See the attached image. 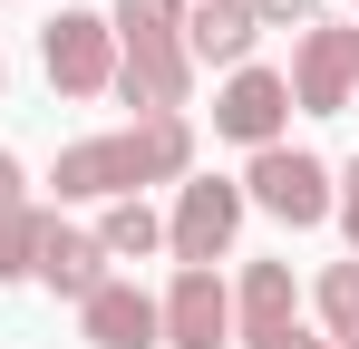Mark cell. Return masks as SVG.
<instances>
[{"label":"cell","mask_w":359,"mask_h":349,"mask_svg":"<svg viewBox=\"0 0 359 349\" xmlns=\"http://www.w3.org/2000/svg\"><path fill=\"white\" fill-rule=\"evenodd\" d=\"M330 214H340V233H350V262H359V156H350V174H340V194H330Z\"/></svg>","instance_id":"17"},{"label":"cell","mask_w":359,"mask_h":349,"mask_svg":"<svg viewBox=\"0 0 359 349\" xmlns=\"http://www.w3.org/2000/svg\"><path fill=\"white\" fill-rule=\"evenodd\" d=\"M320 320H330V349H359V262L320 272Z\"/></svg>","instance_id":"14"},{"label":"cell","mask_w":359,"mask_h":349,"mask_svg":"<svg viewBox=\"0 0 359 349\" xmlns=\"http://www.w3.org/2000/svg\"><path fill=\"white\" fill-rule=\"evenodd\" d=\"M282 116H292V78H272V68H233L224 78V97H214V126L233 136V146H282Z\"/></svg>","instance_id":"6"},{"label":"cell","mask_w":359,"mask_h":349,"mask_svg":"<svg viewBox=\"0 0 359 349\" xmlns=\"http://www.w3.org/2000/svg\"><path fill=\"white\" fill-rule=\"evenodd\" d=\"M350 78H359V29H350Z\"/></svg>","instance_id":"20"},{"label":"cell","mask_w":359,"mask_h":349,"mask_svg":"<svg viewBox=\"0 0 359 349\" xmlns=\"http://www.w3.org/2000/svg\"><path fill=\"white\" fill-rule=\"evenodd\" d=\"M243 233V184H224V174H204V184H184L175 194V224H165V242H175L184 272H214V252H233Z\"/></svg>","instance_id":"5"},{"label":"cell","mask_w":359,"mask_h":349,"mask_svg":"<svg viewBox=\"0 0 359 349\" xmlns=\"http://www.w3.org/2000/svg\"><path fill=\"white\" fill-rule=\"evenodd\" d=\"M194 165V126L184 116H146V126H117V136H88L59 156V184L68 204H126L136 184H165V174Z\"/></svg>","instance_id":"1"},{"label":"cell","mask_w":359,"mask_h":349,"mask_svg":"<svg viewBox=\"0 0 359 349\" xmlns=\"http://www.w3.org/2000/svg\"><path fill=\"white\" fill-rule=\"evenodd\" d=\"M39 68H49L59 97H107V88H117V29H107L97 10H59V20L39 29Z\"/></svg>","instance_id":"3"},{"label":"cell","mask_w":359,"mask_h":349,"mask_svg":"<svg viewBox=\"0 0 359 349\" xmlns=\"http://www.w3.org/2000/svg\"><path fill=\"white\" fill-rule=\"evenodd\" d=\"M39 282L59 291V301H88V291L107 282V252H97V233H68L59 214H49V233H39Z\"/></svg>","instance_id":"12"},{"label":"cell","mask_w":359,"mask_h":349,"mask_svg":"<svg viewBox=\"0 0 359 349\" xmlns=\"http://www.w3.org/2000/svg\"><path fill=\"white\" fill-rule=\"evenodd\" d=\"M252 39H262L252 0H194L184 10V58H204V68H243Z\"/></svg>","instance_id":"10"},{"label":"cell","mask_w":359,"mask_h":349,"mask_svg":"<svg viewBox=\"0 0 359 349\" xmlns=\"http://www.w3.org/2000/svg\"><path fill=\"white\" fill-rule=\"evenodd\" d=\"M39 233H49V214H39V204L0 214V282H29V272H39Z\"/></svg>","instance_id":"15"},{"label":"cell","mask_w":359,"mask_h":349,"mask_svg":"<svg viewBox=\"0 0 359 349\" xmlns=\"http://www.w3.org/2000/svg\"><path fill=\"white\" fill-rule=\"evenodd\" d=\"M233 320H243V340H252V349L292 340V330H301V291H292V272H282V262H252V272H243Z\"/></svg>","instance_id":"11"},{"label":"cell","mask_w":359,"mask_h":349,"mask_svg":"<svg viewBox=\"0 0 359 349\" xmlns=\"http://www.w3.org/2000/svg\"><path fill=\"white\" fill-rule=\"evenodd\" d=\"M78 330L97 349H165V320H156V301L136 282H97L88 301H78Z\"/></svg>","instance_id":"9"},{"label":"cell","mask_w":359,"mask_h":349,"mask_svg":"<svg viewBox=\"0 0 359 349\" xmlns=\"http://www.w3.org/2000/svg\"><path fill=\"white\" fill-rule=\"evenodd\" d=\"M252 20H262V29H311L320 0H252Z\"/></svg>","instance_id":"16"},{"label":"cell","mask_w":359,"mask_h":349,"mask_svg":"<svg viewBox=\"0 0 359 349\" xmlns=\"http://www.w3.org/2000/svg\"><path fill=\"white\" fill-rule=\"evenodd\" d=\"M156 242H165V224H156L136 194H126V204H107V224H97V252H107V262H146Z\"/></svg>","instance_id":"13"},{"label":"cell","mask_w":359,"mask_h":349,"mask_svg":"<svg viewBox=\"0 0 359 349\" xmlns=\"http://www.w3.org/2000/svg\"><path fill=\"white\" fill-rule=\"evenodd\" d=\"M350 29H301V49H292V107L311 116H340L350 107Z\"/></svg>","instance_id":"8"},{"label":"cell","mask_w":359,"mask_h":349,"mask_svg":"<svg viewBox=\"0 0 359 349\" xmlns=\"http://www.w3.org/2000/svg\"><path fill=\"white\" fill-rule=\"evenodd\" d=\"M243 204H262V214H282L292 233H311V224H330V165L301 156V146H262L252 174H243Z\"/></svg>","instance_id":"4"},{"label":"cell","mask_w":359,"mask_h":349,"mask_svg":"<svg viewBox=\"0 0 359 349\" xmlns=\"http://www.w3.org/2000/svg\"><path fill=\"white\" fill-rule=\"evenodd\" d=\"M126 39L117 58V97L146 116H175L184 88H194V58H184V0H117V20H107Z\"/></svg>","instance_id":"2"},{"label":"cell","mask_w":359,"mask_h":349,"mask_svg":"<svg viewBox=\"0 0 359 349\" xmlns=\"http://www.w3.org/2000/svg\"><path fill=\"white\" fill-rule=\"evenodd\" d=\"M29 194H20V156H0V214H20Z\"/></svg>","instance_id":"18"},{"label":"cell","mask_w":359,"mask_h":349,"mask_svg":"<svg viewBox=\"0 0 359 349\" xmlns=\"http://www.w3.org/2000/svg\"><path fill=\"white\" fill-rule=\"evenodd\" d=\"M272 349H330V340H311V330H292V340H272Z\"/></svg>","instance_id":"19"},{"label":"cell","mask_w":359,"mask_h":349,"mask_svg":"<svg viewBox=\"0 0 359 349\" xmlns=\"http://www.w3.org/2000/svg\"><path fill=\"white\" fill-rule=\"evenodd\" d=\"M156 320H165V349H224L233 340V301L214 272H175V291L156 301Z\"/></svg>","instance_id":"7"}]
</instances>
